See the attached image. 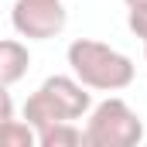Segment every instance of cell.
I'll return each mask as SVG.
<instances>
[{"label": "cell", "mask_w": 147, "mask_h": 147, "mask_svg": "<svg viewBox=\"0 0 147 147\" xmlns=\"http://www.w3.org/2000/svg\"><path fill=\"white\" fill-rule=\"evenodd\" d=\"M28 65H31V55H28V48L21 41H14V38L0 41V86L17 82L28 72Z\"/></svg>", "instance_id": "cell-5"}, {"label": "cell", "mask_w": 147, "mask_h": 147, "mask_svg": "<svg viewBox=\"0 0 147 147\" xmlns=\"http://www.w3.org/2000/svg\"><path fill=\"white\" fill-rule=\"evenodd\" d=\"M127 3H130V7H134V3H147V0H127Z\"/></svg>", "instance_id": "cell-11"}, {"label": "cell", "mask_w": 147, "mask_h": 147, "mask_svg": "<svg viewBox=\"0 0 147 147\" xmlns=\"http://www.w3.org/2000/svg\"><path fill=\"white\" fill-rule=\"evenodd\" d=\"M127 24H130V31H134L137 38H144V41H147V3H134V7H130Z\"/></svg>", "instance_id": "cell-9"}, {"label": "cell", "mask_w": 147, "mask_h": 147, "mask_svg": "<svg viewBox=\"0 0 147 147\" xmlns=\"http://www.w3.org/2000/svg\"><path fill=\"white\" fill-rule=\"evenodd\" d=\"M69 65H72L75 79L89 89H127L134 82V62L116 51L103 41H92V38H75L69 45Z\"/></svg>", "instance_id": "cell-1"}, {"label": "cell", "mask_w": 147, "mask_h": 147, "mask_svg": "<svg viewBox=\"0 0 147 147\" xmlns=\"http://www.w3.org/2000/svg\"><path fill=\"white\" fill-rule=\"evenodd\" d=\"M41 89L58 103V110L65 113V120H75L89 110V92L82 89V82H75L69 75H48L41 82Z\"/></svg>", "instance_id": "cell-4"}, {"label": "cell", "mask_w": 147, "mask_h": 147, "mask_svg": "<svg viewBox=\"0 0 147 147\" xmlns=\"http://www.w3.org/2000/svg\"><path fill=\"white\" fill-rule=\"evenodd\" d=\"M140 137H144L140 116L116 96L103 99L92 110L86 130H82L86 147H134V144H140Z\"/></svg>", "instance_id": "cell-2"}, {"label": "cell", "mask_w": 147, "mask_h": 147, "mask_svg": "<svg viewBox=\"0 0 147 147\" xmlns=\"http://www.w3.org/2000/svg\"><path fill=\"white\" fill-rule=\"evenodd\" d=\"M14 28L24 38H55L65 28V7L62 0H17L14 3Z\"/></svg>", "instance_id": "cell-3"}, {"label": "cell", "mask_w": 147, "mask_h": 147, "mask_svg": "<svg viewBox=\"0 0 147 147\" xmlns=\"http://www.w3.org/2000/svg\"><path fill=\"white\" fill-rule=\"evenodd\" d=\"M38 144L41 147H79L82 144V130L72 127L69 120H55V123L38 130Z\"/></svg>", "instance_id": "cell-7"}, {"label": "cell", "mask_w": 147, "mask_h": 147, "mask_svg": "<svg viewBox=\"0 0 147 147\" xmlns=\"http://www.w3.org/2000/svg\"><path fill=\"white\" fill-rule=\"evenodd\" d=\"M24 120L41 130V127H48V123H55V120H65V113L58 110V103H55L45 89H38L34 96H28V103H24Z\"/></svg>", "instance_id": "cell-6"}, {"label": "cell", "mask_w": 147, "mask_h": 147, "mask_svg": "<svg viewBox=\"0 0 147 147\" xmlns=\"http://www.w3.org/2000/svg\"><path fill=\"white\" fill-rule=\"evenodd\" d=\"M14 116V103H10V92H7V86H0V123L3 120H10Z\"/></svg>", "instance_id": "cell-10"}, {"label": "cell", "mask_w": 147, "mask_h": 147, "mask_svg": "<svg viewBox=\"0 0 147 147\" xmlns=\"http://www.w3.org/2000/svg\"><path fill=\"white\" fill-rule=\"evenodd\" d=\"M34 130L31 123H21V120H3L0 123V147H34Z\"/></svg>", "instance_id": "cell-8"}, {"label": "cell", "mask_w": 147, "mask_h": 147, "mask_svg": "<svg viewBox=\"0 0 147 147\" xmlns=\"http://www.w3.org/2000/svg\"><path fill=\"white\" fill-rule=\"evenodd\" d=\"M144 45H147V41H144ZM144 51H147V48H144Z\"/></svg>", "instance_id": "cell-12"}]
</instances>
